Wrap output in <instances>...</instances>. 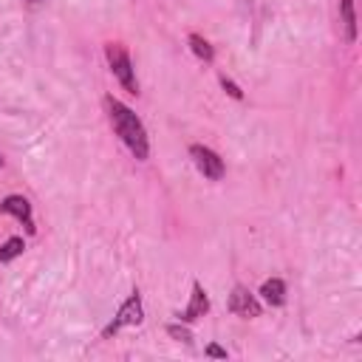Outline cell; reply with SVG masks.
Masks as SVG:
<instances>
[{"instance_id": "6da1fadb", "label": "cell", "mask_w": 362, "mask_h": 362, "mask_svg": "<svg viewBox=\"0 0 362 362\" xmlns=\"http://www.w3.org/2000/svg\"><path fill=\"white\" fill-rule=\"evenodd\" d=\"M105 108H108V116H111V125H113L116 136L128 144V150L139 161H144L150 156V139H148V131H144V125H142V119L128 105L113 100V96L105 100Z\"/></svg>"}, {"instance_id": "7a4b0ae2", "label": "cell", "mask_w": 362, "mask_h": 362, "mask_svg": "<svg viewBox=\"0 0 362 362\" xmlns=\"http://www.w3.org/2000/svg\"><path fill=\"white\" fill-rule=\"evenodd\" d=\"M105 57H108V65L113 71V77L122 82V88L128 93H139V80H136V71H133L128 48L122 43H108L105 45Z\"/></svg>"}, {"instance_id": "3957f363", "label": "cell", "mask_w": 362, "mask_h": 362, "mask_svg": "<svg viewBox=\"0 0 362 362\" xmlns=\"http://www.w3.org/2000/svg\"><path fill=\"white\" fill-rule=\"evenodd\" d=\"M190 156H192V161H196L199 173H201L204 179H210V181H221V179H224L227 167H224V159L215 153V150L204 148V144H192V148H190Z\"/></svg>"}, {"instance_id": "277c9868", "label": "cell", "mask_w": 362, "mask_h": 362, "mask_svg": "<svg viewBox=\"0 0 362 362\" xmlns=\"http://www.w3.org/2000/svg\"><path fill=\"white\" fill-rule=\"evenodd\" d=\"M142 317H144L142 295H139V292H133V295L122 303V308L116 311V317H113V320H111V326L102 331V337H113L119 328H125V326H139V323H142Z\"/></svg>"}, {"instance_id": "5b68a950", "label": "cell", "mask_w": 362, "mask_h": 362, "mask_svg": "<svg viewBox=\"0 0 362 362\" xmlns=\"http://www.w3.org/2000/svg\"><path fill=\"white\" fill-rule=\"evenodd\" d=\"M229 311H235L240 317H260V303L249 289L235 286L232 295H229Z\"/></svg>"}, {"instance_id": "8992f818", "label": "cell", "mask_w": 362, "mask_h": 362, "mask_svg": "<svg viewBox=\"0 0 362 362\" xmlns=\"http://www.w3.org/2000/svg\"><path fill=\"white\" fill-rule=\"evenodd\" d=\"M210 311V297L204 292V286L196 280L192 283V295H190V306L179 315V323H196L199 317H204Z\"/></svg>"}, {"instance_id": "52a82bcc", "label": "cell", "mask_w": 362, "mask_h": 362, "mask_svg": "<svg viewBox=\"0 0 362 362\" xmlns=\"http://www.w3.org/2000/svg\"><path fill=\"white\" fill-rule=\"evenodd\" d=\"M0 212L6 215H14L17 221H23V227H26L29 232H34V218H32V204L23 199V196H9L3 199V204H0Z\"/></svg>"}, {"instance_id": "ba28073f", "label": "cell", "mask_w": 362, "mask_h": 362, "mask_svg": "<svg viewBox=\"0 0 362 362\" xmlns=\"http://www.w3.org/2000/svg\"><path fill=\"white\" fill-rule=\"evenodd\" d=\"M260 297L267 300L269 306H283L286 303V283L280 278H272L260 286Z\"/></svg>"}, {"instance_id": "9c48e42d", "label": "cell", "mask_w": 362, "mask_h": 362, "mask_svg": "<svg viewBox=\"0 0 362 362\" xmlns=\"http://www.w3.org/2000/svg\"><path fill=\"white\" fill-rule=\"evenodd\" d=\"M340 17H343L346 40L354 43V40H357V12H354V0H340Z\"/></svg>"}, {"instance_id": "30bf717a", "label": "cell", "mask_w": 362, "mask_h": 362, "mask_svg": "<svg viewBox=\"0 0 362 362\" xmlns=\"http://www.w3.org/2000/svg\"><path fill=\"white\" fill-rule=\"evenodd\" d=\"M190 48H192V54H196L199 60H204V63H212V57H215L212 45L201 34H190Z\"/></svg>"}, {"instance_id": "8fae6325", "label": "cell", "mask_w": 362, "mask_h": 362, "mask_svg": "<svg viewBox=\"0 0 362 362\" xmlns=\"http://www.w3.org/2000/svg\"><path fill=\"white\" fill-rule=\"evenodd\" d=\"M23 249H26V244H23V238H9L3 247H0V263H9L14 258L23 255Z\"/></svg>"}, {"instance_id": "7c38bea8", "label": "cell", "mask_w": 362, "mask_h": 362, "mask_svg": "<svg viewBox=\"0 0 362 362\" xmlns=\"http://www.w3.org/2000/svg\"><path fill=\"white\" fill-rule=\"evenodd\" d=\"M167 334L173 337V340H179V343H192V334H190V328L187 326H181V323H173V326H167Z\"/></svg>"}, {"instance_id": "4fadbf2b", "label": "cell", "mask_w": 362, "mask_h": 362, "mask_svg": "<svg viewBox=\"0 0 362 362\" xmlns=\"http://www.w3.org/2000/svg\"><path fill=\"white\" fill-rule=\"evenodd\" d=\"M221 88H224V91H227V93L232 96V100H244V91H240V88H238V85H235L232 80L221 77Z\"/></svg>"}, {"instance_id": "5bb4252c", "label": "cell", "mask_w": 362, "mask_h": 362, "mask_svg": "<svg viewBox=\"0 0 362 362\" xmlns=\"http://www.w3.org/2000/svg\"><path fill=\"white\" fill-rule=\"evenodd\" d=\"M207 357H215V359H227V351L221 346H207Z\"/></svg>"}, {"instance_id": "9a60e30c", "label": "cell", "mask_w": 362, "mask_h": 362, "mask_svg": "<svg viewBox=\"0 0 362 362\" xmlns=\"http://www.w3.org/2000/svg\"><path fill=\"white\" fill-rule=\"evenodd\" d=\"M29 3H40V0H29Z\"/></svg>"}, {"instance_id": "2e32d148", "label": "cell", "mask_w": 362, "mask_h": 362, "mask_svg": "<svg viewBox=\"0 0 362 362\" xmlns=\"http://www.w3.org/2000/svg\"><path fill=\"white\" fill-rule=\"evenodd\" d=\"M0 164H3V159H0Z\"/></svg>"}]
</instances>
